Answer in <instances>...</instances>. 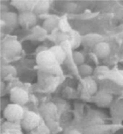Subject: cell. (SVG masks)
<instances>
[{
    "label": "cell",
    "instance_id": "5b68a950",
    "mask_svg": "<svg viewBox=\"0 0 123 134\" xmlns=\"http://www.w3.org/2000/svg\"><path fill=\"white\" fill-rule=\"evenodd\" d=\"M10 100L13 103L22 106L29 101V95L24 89L15 87L10 91Z\"/></svg>",
    "mask_w": 123,
    "mask_h": 134
},
{
    "label": "cell",
    "instance_id": "9a60e30c",
    "mask_svg": "<svg viewBox=\"0 0 123 134\" xmlns=\"http://www.w3.org/2000/svg\"><path fill=\"white\" fill-rule=\"evenodd\" d=\"M17 21L18 22V17H17V16L15 15L13 13H8L7 14H5V23L11 25V24H15Z\"/></svg>",
    "mask_w": 123,
    "mask_h": 134
},
{
    "label": "cell",
    "instance_id": "52a82bcc",
    "mask_svg": "<svg viewBox=\"0 0 123 134\" xmlns=\"http://www.w3.org/2000/svg\"><path fill=\"white\" fill-rule=\"evenodd\" d=\"M93 52L98 58L102 59L105 58L110 52V47L108 43L99 42L94 48Z\"/></svg>",
    "mask_w": 123,
    "mask_h": 134
},
{
    "label": "cell",
    "instance_id": "5bb4252c",
    "mask_svg": "<svg viewBox=\"0 0 123 134\" xmlns=\"http://www.w3.org/2000/svg\"><path fill=\"white\" fill-rule=\"evenodd\" d=\"M92 71H93L92 68L88 65L83 64L80 66L79 68V72L80 74L83 76L86 77V78L92 74Z\"/></svg>",
    "mask_w": 123,
    "mask_h": 134
},
{
    "label": "cell",
    "instance_id": "e0dca14e",
    "mask_svg": "<svg viewBox=\"0 0 123 134\" xmlns=\"http://www.w3.org/2000/svg\"><path fill=\"white\" fill-rule=\"evenodd\" d=\"M66 134H82L79 131L77 130H71V131H68Z\"/></svg>",
    "mask_w": 123,
    "mask_h": 134
},
{
    "label": "cell",
    "instance_id": "8fae6325",
    "mask_svg": "<svg viewBox=\"0 0 123 134\" xmlns=\"http://www.w3.org/2000/svg\"><path fill=\"white\" fill-rule=\"evenodd\" d=\"M49 5L47 1H41L36 4L33 9L35 14H43L47 12L49 10Z\"/></svg>",
    "mask_w": 123,
    "mask_h": 134
},
{
    "label": "cell",
    "instance_id": "3957f363",
    "mask_svg": "<svg viewBox=\"0 0 123 134\" xmlns=\"http://www.w3.org/2000/svg\"><path fill=\"white\" fill-rule=\"evenodd\" d=\"M21 45L15 40H8L1 46V52L6 57H13L19 55L21 51Z\"/></svg>",
    "mask_w": 123,
    "mask_h": 134
},
{
    "label": "cell",
    "instance_id": "7a4b0ae2",
    "mask_svg": "<svg viewBox=\"0 0 123 134\" xmlns=\"http://www.w3.org/2000/svg\"><path fill=\"white\" fill-rule=\"evenodd\" d=\"M38 65L46 69L53 68L58 63L55 56L51 51H44L38 54L36 58Z\"/></svg>",
    "mask_w": 123,
    "mask_h": 134
},
{
    "label": "cell",
    "instance_id": "ba28073f",
    "mask_svg": "<svg viewBox=\"0 0 123 134\" xmlns=\"http://www.w3.org/2000/svg\"><path fill=\"white\" fill-rule=\"evenodd\" d=\"M112 96L111 94L107 93H100L97 95L95 99L96 103L97 105L102 107H106L110 105L112 100Z\"/></svg>",
    "mask_w": 123,
    "mask_h": 134
},
{
    "label": "cell",
    "instance_id": "277c9868",
    "mask_svg": "<svg viewBox=\"0 0 123 134\" xmlns=\"http://www.w3.org/2000/svg\"><path fill=\"white\" fill-rule=\"evenodd\" d=\"M40 119L37 114L32 111L25 113L22 120V126L26 131H31L39 125Z\"/></svg>",
    "mask_w": 123,
    "mask_h": 134
},
{
    "label": "cell",
    "instance_id": "7c38bea8",
    "mask_svg": "<svg viewBox=\"0 0 123 134\" xmlns=\"http://www.w3.org/2000/svg\"><path fill=\"white\" fill-rule=\"evenodd\" d=\"M58 21L56 18H49L44 22L43 27L47 31H51L58 26Z\"/></svg>",
    "mask_w": 123,
    "mask_h": 134
},
{
    "label": "cell",
    "instance_id": "30bf717a",
    "mask_svg": "<svg viewBox=\"0 0 123 134\" xmlns=\"http://www.w3.org/2000/svg\"><path fill=\"white\" fill-rule=\"evenodd\" d=\"M15 4L14 5L19 10H21L22 12L30 11L32 8H34L36 4H33L34 2L31 1H13Z\"/></svg>",
    "mask_w": 123,
    "mask_h": 134
},
{
    "label": "cell",
    "instance_id": "9c48e42d",
    "mask_svg": "<svg viewBox=\"0 0 123 134\" xmlns=\"http://www.w3.org/2000/svg\"><path fill=\"white\" fill-rule=\"evenodd\" d=\"M97 89L96 82L92 78L87 77L84 81V90L87 94L92 95L95 94Z\"/></svg>",
    "mask_w": 123,
    "mask_h": 134
},
{
    "label": "cell",
    "instance_id": "4fadbf2b",
    "mask_svg": "<svg viewBox=\"0 0 123 134\" xmlns=\"http://www.w3.org/2000/svg\"><path fill=\"white\" fill-rule=\"evenodd\" d=\"M50 51L53 52L54 55L57 60L58 62H61L64 60L66 57L65 52L63 51V49L59 46H54L52 48Z\"/></svg>",
    "mask_w": 123,
    "mask_h": 134
},
{
    "label": "cell",
    "instance_id": "6da1fadb",
    "mask_svg": "<svg viewBox=\"0 0 123 134\" xmlns=\"http://www.w3.org/2000/svg\"><path fill=\"white\" fill-rule=\"evenodd\" d=\"M24 114L25 112L22 107L13 103L8 105L3 112L4 117L11 122H15L22 120Z\"/></svg>",
    "mask_w": 123,
    "mask_h": 134
},
{
    "label": "cell",
    "instance_id": "8992f818",
    "mask_svg": "<svg viewBox=\"0 0 123 134\" xmlns=\"http://www.w3.org/2000/svg\"><path fill=\"white\" fill-rule=\"evenodd\" d=\"M36 22V14L31 11L21 12L18 16V23L23 27L30 28L33 27Z\"/></svg>",
    "mask_w": 123,
    "mask_h": 134
},
{
    "label": "cell",
    "instance_id": "2e32d148",
    "mask_svg": "<svg viewBox=\"0 0 123 134\" xmlns=\"http://www.w3.org/2000/svg\"><path fill=\"white\" fill-rule=\"evenodd\" d=\"M73 58L74 63L79 66H81L84 62V57L81 53L75 52L73 54Z\"/></svg>",
    "mask_w": 123,
    "mask_h": 134
},
{
    "label": "cell",
    "instance_id": "ac0fdd59",
    "mask_svg": "<svg viewBox=\"0 0 123 134\" xmlns=\"http://www.w3.org/2000/svg\"><path fill=\"white\" fill-rule=\"evenodd\" d=\"M2 134H12L10 133H2Z\"/></svg>",
    "mask_w": 123,
    "mask_h": 134
}]
</instances>
